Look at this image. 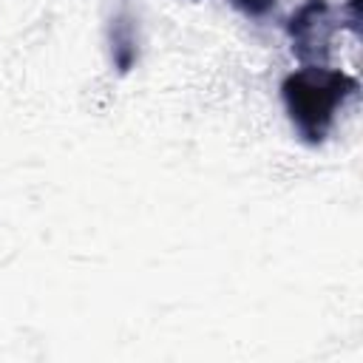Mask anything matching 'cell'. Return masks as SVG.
Returning <instances> with one entry per match:
<instances>
[{"instance_id": "6da1fadb", "label": "cell", "mask_w": 363, "mask_h": 363, "mask_svg": "<svg viewBox=\"0 0 363 363\" xmlns=\"http://www.w3.org/2000/svg\"><path fill=\"white\" fill-rule=\"evenodd\" d=\"M357 88L352 77L343 71H329V68H301L284 82V99L286 108L295 119V125L309 136V139H323L326 128L335 119L337 105Z\"/></svg>"}, {"instance_id": "7a4b0ae2", "label": "cell", "mask_w": 363, "mask_h": 363, "mask_svg": "<svg viewBox=\"0 0 363 363\" xmlns=\"http://www.w3.org/2000/svg\"><path fill=\"white\" fill-rule=\"evenodd\" d=\"M244 14H252V17H258V14H267L272 6H275V0H233Z\"/></svg>"}]
</instances>
